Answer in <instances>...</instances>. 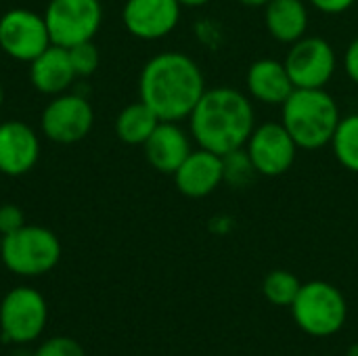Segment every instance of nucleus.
I'll return each instance as SVG.
<instances>
[{"label": "nucleus", "mask_w": 358, "mask_h": 356, "mask_svg": "<svg viewBox=\"0 0 358 356\" xmlns=\"http://www.w3.org/2000/svg\"><path fill=\"white\" fill-rule=\"evenodd\" d=\"M50 42L63 48L92 40L103 21L99 0H50L44 13Z\"/></svg>", "instance_id": "obj_6"}, {"label": "nucleus", "mask_w": 358, "mask_h": 356, "mask_svg": "<svg viewBox=\"0 0 358 356\" xmlns=\"http://www.w3.org/2000/svg\"><path fill=\"white\" fill-rule=\"evenodd\" d=\"M0 258L15 275L38 277L57 266L61 258V243L52 231L25 225L2 237Z\"/></svg>", "instance_id": "obj_5"}, {"label": "nucleus", "mask_w": 358, "mask_h": 356, "mask_svg": "<svg viewBox=\"0 0 358 356\" xmlns=\"http://www.w3.org/2000/svg\"><path fill=\"white\" fill-rule=\"evenodd\" d=\"M298 145L281 122H264L254 128L245 143V151L260 176H283L298 157Z\"/></svg>", "instance_id": "obj_9"}, {"label": "nucleus", "mask_w": 358, "mask_h": 356, "mask_svg": "<svg viewBox=\"0 0 358 356\" xmlns=\"http://www.w3.org/2000/svg\"><path fill=\"white\" fill-rule=\"evenodd\" d=\"M329 145L340 166L358 174V113L344 115L340 120Z\"/></svg>", "instance_id": "obj_20"}, {"label": "nucleus", "mask_w": 358, "mask_h": 356, "mask_svg": "<svg viewBox=\"0 0 358 356\" xmlns=\"http://www.w3.org/2000/svg\"><path fill=\"white\" fill-rule=\"evenodd\" d=\"M0 252H2V235H0Z\"/></svg>", "instance_id": "obj_32"}, {"label": "nucleus", "mask_w": 358, "mask_h": 356, "mask_svg": "<svg viewBox=\"0 0 358 356\" xmlns=\"http://www.w3.org/2000/svg\"><path fill=\"white\" fill-rule=\"evenodd\" d=\"M159 122L162 120L151 107H147L143 101H136L120 111L115 120V132L117 138L126 145H145Z\"/></svg>", "instance_id": "obj_19"}, {"label": "nucleus", "mask_w": 358, "mask_h": 356, "mask_svg": "<svg viewBox=\"0 0 358 356\" xmlns=\"http://www.w3.org/2000/svg\"><path fill=\"white\" fill-rule=\"evenodd\" d=\"M40 157V141L23 122L0 124V172L6 176L27 174Z\"/></svg>", "instance_id": "obj_14"}, {"label": "nucleus", "mask_w": 358, "mask_h": 356, "mask_svg": "<svg viewBox=\"0 0 358 356\" xmlns=\"http://www.w3.org/2000/svg\"><path fill=\"white\" fill-rule=\"evenodd\" d=\"M222 166H224V183H229L231 187H245L256 176V168L245 147L222 155Z\"/></svg>", "instance_id": "obj_22"}, {"label": "nucleus", "mask_w": 358, "mask_h": 356, "mask_svg": "<svg viewBox=\"0 0 358 356\" xmlns=\"http://www.w3.org/2000/svg\"><path fill=\"white\" fill-rule=\"evenodd\" d=\"M308 2H310V6H315L317 10H321L325 15H342V13L350 10L357 0H308Z\"/></svg>", "instance_id": "obj_26"}, {"label": "nucleus", "mask_w": 358, "mask_h": 356, "mask_svg": "<svg viewBox=\"0 0 358 356\" xmlns=\"http://www.w3.org/2000/svg\"><path fill=\"white\" fill-rule=\"evenodd\" d=\"M46 319V302L34 287H15L0 304V329L15 344L34 342L44 332Z\"/></svg>", "instance_id": "obj_8"}, {"label": "nucleus", "mask_w": 358, "mask_h": 356, "mask_svg": "<svg viewBox=\"0 0 358 356\" xmlns=\"http://www.w3.org/2000/svg\"><path fill=\"white\" fill-rule=\"evenodd\" d=\"M2 99H4V90H2V84H0V105H2Z\"/></svg>", "instance_id": "obj_31"}, {"label": "nucleus", "mask_w": 358, "mask_h": 356, "mask_svg": "<svg viewBox=\"0 0 358 356\" xmlns=\"http://www.w3.org/2000/svg\"><path fill=\"white\" fill-rule=\"evenodd\" d=\"M94 122V111L84 97L59 94L42 111V132L61 145L82 141Z\"/></svg>", "instance_id": "obj_11"}, {"label": "nucleus", "mask_w": 358, "mask_h": 356, "mask_svg": "<svg viewBox=\"0 0 358 356\" xmlns=\"http://www.w3.org/2000/svg\"><path fill=\"white\" fill-rule=\"evenodd\" d=\"M298 327L313 338L336 336L348 317V304L342 292L327 281H308L300 287L292 304Z\"/></svg>", "instance_id": "obj_4"}, {"label": "nucleus", "mask_w": 358, "mask_h": 356, "mask_svg": "<svg viewBox=\"0 0 358 356\" xmlns=\"http://www.w3.org/2000/svg\"><path fill=\"white\" fill-rule=\"evenodd\" d=\"M338 101L325 88H294L281 105V124L300 149H323L340 124Z\"/></svg>", "instance_id": "obj_3"}, {"label": "nucleus", "mask_w": 358, "mask_h": 356, "mask_svg": "<svg viewBox=\"0 0 358 356\" xmlns=\"http://www.w3.org/2000/svg\"><path fill=\"white\" fill-rule=\"evenodd\" d=\"M264 25L273 40L294 44L308 31V6L304 0H271L264 6Z\"/></svg>", "instance_id": "obj_18"}, {"label": "nucleus", "mask_w": 358, "mask_h": 356, "mask_svg": "<svg viewBox=\"0 0 358 356\" xmlns=\"http://www.w3.org/2000/svg\"><path fill=\"white\" fill-rule=\"evenodd\" d=\"M203 92L206 78L201 67L180 50L155 55L145 63L138 78L141 101L162 122L187 120Z\"/></svg>", "instance_id": "obj_1"}, {"label": "nucleus", "mask_w": 358, "mask_h": 356, "mask_svg": "<svg viewBox=\"0 0 358 356\" xmlns=\"http://www.w3.org/2000/svg\"><path fill=\"white\" fill-rule=\"evenodd\" d=\"M344 71L358 86V36L348 44L344 52Z\"/></svg>", "instance_id": "obj_27"}, {"label": "nucleus", "mask_w": 358, "mask_h": 356, "mask_svg": "<svg viewBox=\"0 0 358 356\" xmlns=\"http://www.w3.org/2000/svg\"><path fill=\"white\" fill-rule=\"evenodd\" d=\"M34 356H86V353L73 338L57 336L46 340L42 346H38Z\"/></svg>", "instance_id": "obj_24"}, {"label": "nucleus", "mask_w": 358, "mask_h": 356, "mask_svg": "<svg viewBox=\"0 0 358 356\" xmlns=\"http://www.w3.org/2000/svg\"><path fill=\"white\" fill-rule=\"evenodd\" d=\"M31 84L44 94H61L76 80V71L69 61V50L50 44L42 55L31 61Z\"/></svg>", "instance_id": "obj_17"}, {"label": "nucleus", "mask_w": 358, "mask_h": 356, "mask_svg": "<svg viewBox=\"0 0 358 356\" xmlns=\"http://www.w3.org/2000/svg\"><path fill=\"white\" fill-rule=\"evenodd\" d=\"M180 6H187V8H199V6H206L210 4L212 0H178Z\"/></svg>", "instance_id": "obj_28"}, {"label": "nucleus", "mask_w": 358, "mask_h": 356, "mask_svg": "<svg viewBox=\"0 0 358 356\" xmlns=\"http://www.w3.org/2000/svg\"><path fill=\"white\" fill-rule=\"evenodd\" d=\"M50 44L44 17L25 8H13L0 17V48L8 57L31 63Z\"/></svg>", "instance_id": "obj_10"}, {"label": "nucleus", "mask_w": 358, "mask_h": 356, "mask_svg": "<svg viewBox=\"0 0 358 356\" xmlns=\"http://www.w3.org/2000/svg\"><path fill=\"white\" fill-rule=\"evenodd\" d=\"M25 227V216L23 210L15 204H4L0 206V235H10Z\"/></svg>", "instance_id": "obj_25"}, {"label": "nucleus", "mask_w": 358, "mask_h": 356, "mask_svg": "<svg viewBox=\"0 0 358 356\" xmlns=\"http://www.w3.org/2000/svg\"><path fill=\"white\" fill-rule=\"evenodd\" d=\"M143 147L151 168L162 174H174L193 151L191 138L178 126V122H159Z\"/></svg>", "instance_id": "obj_15"}, {"label": "nucleus", "mask_w": 358, "mask_h": 356, "mask_svg": "<svg viewBox=\"0 0 358 356\" xmlns=\"http://www.w3.org/2000/svg\"><path fill=\"white\" fill-rule=\"evenodd\" d=\"M283 63L296 88H325L338 69V55L325 38L304 36L289 44Z\"/></svg>", "instance_id": "obj_7"}, {"label": "nucleus", "mask_w": 358, "mask_h": 356, "mask_svg": "<svg viewBox=\"0 0 358 356\" xmlns=\"http://www.w3.org/2000/svg\"><path fill=\"white\" fill-rule=\"evenodd\" d=\"M191 136L201 149L227 155L245 147L256 128V111L250 97L233 86L206 88L189 115Z\"/></svg>", "instance_id": "obj_2"}, {"label": "nucleus", "mask_w": 358, "mask_h": 356, "mask_svg": "<svg viewBox=\"0 0 358 356\" xmlns=\"http://www.w3.org/2000/svg\"><path fill=\"white\" fill-rule=\"evenodd\" d=\"M69 50V61L76 71V78H88L96 71L99 67V48L92 40L73 44L67 48Z\"/></svg>", "instance_id": "obj_23"}, {"label": "nucleus", "mask_w": 358, "mask_h": 356, "mask_svg": "<svg viewBox=\"0 0 358 356\" xmlns=\"http://www.w3.org/2000/svg\"><path fill=\"white\" fill-rule=\"evenodd\" d=\"M237 2L243 6H250V8H258V6H266L271 0H237Z\"/></svg>", "instance_id": "obj_29"}, {"label": "nucleus", "mask_w": 358, "mask_h": 356, "mask_svg": "<svg viewBox=\"0 0 358 356\" xmlns=\"http://www.w3.org/2000/svg\"><path fill=\"white\" fill-rule=\"evenodd\" d=\"M178 0H126L122 21L126 29L141 40H159L180 21Z\"/></svg>", "instance_id": "obj_12"}, {"label": "nucleus", "mask_w": 358, "mask_h": 356, "mask_svg": "<svg viewBox=\"0 0 358 356\" xmlns=\"http://www.w3.org/2000/svg\"><path fill=\"white\" fill-rule=\"evenodd\" d=\"M300 287H302V283H300V279H298L294 273L279 269V271H271V273L264 277L262 294H264V298H266L271 304L281 306V308H285V306L292 308L294 300H296L298 294H300Z\"/></svg>", "instance_id": "obj_21"}, {"label": "nucleus", "mask_w": 358, "mask_h": 356, "mask_svg": "<svg viewBox=\"0 0 358 356\" xmlns=\"http://www.w3.org/2000/svg\"><path fill=\"white\" fill-rule=\"evenodd\" d=\"M245 86L254 101L264 105H283L296 88L283 61L258 59L248 67Z\"/></svg>", "instance_id": "obj_16"}, {"label": "nucleus", "mask_w": 358, "mask_h": 356, "mask_svg": "<svg viewBox=\"0 0 358 356\" xmlns=\"http://www.w3.org/2000/svg\"><path fill=\"white\" fill-rule=\"evenodd\" d=\"M176 189L191 199H201L212 195L224 183L222 155H216L208 149H195L172 174Z\"/></svg>", "instance_id": "obj_13"}, {"label": "nucleus", "mask_w": 358, "mask_h": 356, "mask_svg": "<svg viewBox=\"0 0 358 356\" xmlns=\"http://www.w3.org/2000/svg\"><path fill=\"white\" fill-rule=\"evenodd\" d=\"M346 356H358V342H357V344H352V346L348 348V353H346Z\"/></svg>", "instance_id": "obj_30"}]
</instances>
